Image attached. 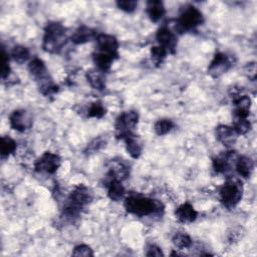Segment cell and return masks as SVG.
I'll use <instances>...</instances> for the list:
<instances>
[{"mask_svg":"<svg viewBox=\"0 0 257 257\" xmlns=\"http://www.w3.org/2000/svg\"><path fill=\"white\" fill-rule=\"evenodd\" d=\"M124 208L127 213L138 217L162 216L165 211V207L161 201L137 193H132L125 198Z\"/></svg>","mask_w":257,"mask_h":257,"instance_id":"6da1fadb","label":"cell"},{"mask_svg":"<svg viewBox=\"0 0 257 257\" xmlns=\"http://www.w3.org/2000/svg\"><path fill=\"white\" fill-rule=\"evenodd\" d=\"M66 39V28L59 22H49L44 29L42 48L49 53H59Z\"/></svg>","mask_w":257,"mask_h":257,"instance_id":"7a4b0ae2","label":"cell"},{"mask_svg":"<svg viewBox=\"0 0 257 257\" xmlns=\"http://www.w3.org/2000/svg\"><path fill=\"white\" fill-rule=\"evenodd\" d=\"M220 200L227 209H232L238 205L242 199L243 186L237 178H228L219 191Z\"/></svg>","mask_w":257,"mask_h":257,"instance_id":"3957f363","label":"cell"},{"mask_svg":"<svg viewBox=\"0 0 257 257\" xmlns=\"http://www.w3.org/2000/svg\"><path fill=\"white\" fill-rule=\"evenodd\" d=\"M204 22V17L202 12L193 5H187L182 10L178 20L176 29L183 33L195 29L197 26L201 25Z\"/></svg>","mask_w":257,"mask_h":257,"instance_id":"277c9868","label":"cell"},{"mask_svg":"<svg viewBox=\"0 0 257 257\" xmlns=\"http://www.w3.org/2000/svg\"><path fill=\"white\" fill-rule=\"evenodd\" d=\"M139 121V113L136 110H127L119 114L115 120V137L123 140L126 136L133 134Z\"/></svg>","mask_w":257,"mask_h":257,"instance_id":"5b68a950","label":"cell"},{"mask_svg":"<svg viewBox=\"0 0 257 257\" xmlns=\"http://www.w3.org/2000/svg\"><path fill=\"white\" fill-rule=\"evenodd\" d=\"M93 195L91 190L88 187L79 184L74 187V189L70 192L67 202L65 204H68L73 208L81 211L85 206L91 203Z\"/></svg>","mask_w":257,"mask_h":257,"instance_id":"8992f818","label":"cell"},{"mask_svg":"<svg viewBox=\"0 0 257 257\" xmlns=\"http://www.w3.org/2000/svg\"><path fill=\"white\" fill-rule=\"evenodd\" d=\"M61 165V159L58 155L45 152L34 163V169L36 172L45 174H54Z\"/></svg>","mask_w":257,"mask_h":257,"instance_id":"52a82bcc","label":"cell"},{"mask_svg":"<svg viewBox=\"0 0 257 257\" xmlns=\"http://www.w3.org/2000/svg\"><path fill=\"white\" fill-rule=\"evenodd\" d=\"M28 70L38 83V88L53 82L44 62L40 58H33L28 64Z\"/></svg>","mask_w":257,"mask_h":257,"instance_id":"ba28073f","label":"cell"},{"mask_svg":"<svg viewBox=\"0 0 257 257\" xmlns=\"http://www.w3.org/2000/svg\"><path fill=\"white\" fill-rule=\"evenodd\" d=\"M232 66L231 58L223 52H218L214 55L213 60L208 66V73L213 77L217 78L227 72Z\"/></svg>","mask_w":257,"mask_h":257,"instance_id":"9c48e42d","label":"cell"},{"mask_svg":"<svg viewBox=\"0 0 257 257\" xmlns=\"http://www.w3.org/2000/svg\"><path fill=\"white\" fill-rule=\"evenodd\" d=\"M96 44L99 52L118 58V41L114 36L104 33L98 34L96 36Z\"/></svg>","mask_w":257,"mask_h":257,"instance_id":"30bf717a","label":"cell"},{"mask_svg":"<svg viewBox=\"0 0 257 257\" xmlns=\"http://www.w3.org/2000/svg\"><path fill=\"white\" fill-rule=\"evenodd\" d=\"M156 39L159 42L160 46L165 48L168 53L175 54L176 53V47L178 44L177 36L174 32L170 30V28L163 26L161 27L156 34Z\"/></svg>","mask_w":257,"mask_h":257,"instance_id":"8fae6325","label":"cell"},{"mask_svg":"<svg viewBox=\"0 0 257 257\" xmlns=\"http://www.w3.org/2000/svg\"><path fill=\"white\" fill-rule=\"evenodd\" d=\"M10 125L18 132H25L32 126V117L24 109H16L9 116Z\"/></svg>","mask_w":257,"mask_h":257,"instance_id":"7c38bea8","label":"cell"},{"mask_svg":"<svg viewBox=\"0 0 257 257\" xmlns=\"http://www.w3.org/2000/svg\"><path fill=\"white\" fill-rule=\"evenodd\" d=\"M175 216L179 222L189 224L193 223L197 219L198 213L190 203L186 202L176 209Z\"/></svg>","mask_w":257,"mask_h":257,"instance_id":"4fadbf2b","label":"cell"},{"mask_svg":"<svg viewBox=\"0 0 257 257\" xmlns=\"http://www.w3.org/2000/svg\"><path fill=\"white\" fill-rule=\"evenodd\" d=\"M216 136L220 143L226 147H231L235 144L238 135L232 126L220 124L216 127Z\"/></svg>","mask_w":257,"mask_h":257,"instance_id":"5bb4252c","label":"cell"},{"mask_svg":"<svg viewBox=\"0 0 257 257\" xmlns=\"http://www.w3.org/2000/svg\"><path fill=\"white\" fill-rule=\"evenodd\" d=\"M130 174V167L122 161H111L109 171L107 173V180L115 179L118 181L124 180Z\"/></svg>","mask_w":257,"mask_h":257,"instance_id":"9a60e30c","label":"cell"},{"mask_svg":"<svg viewBox=\"0 0 257 257\" xmlns=\"http://www.w3.org/2000/svg\"><path fill=\"white\" fill-rule=\"evenodd\" d=\"M236 152L229 151L226 152V154L218 156L213 159V168L216 173L224 174L230 169V164L232 160H236L237 158Z\"/></svg>","mask_w":257,"mask_h":257,"instance_id":"2e32d148","label":"cell"},{"mask_svg":"<svg viewBox=\"0 0 257 257\" xmlns=\"http://www.w3.org/2000/svg\"><path fill=\"white\" fill-rule=\"evenodd\" d=\"M147 14L152 22H159L165 15L166 9L162 1L160 0H150L147 2L146 7Z\"/></svg>","mask_w":257,"mask_h":257,"instance_id":"e0dca14e","label":"cell"},{"mask_svg":"<svg viewBox=\"0 0 257 257\" xmlns=\"http://www.w3.org/2000/svg\"><path fill=\"white\" fill-rule=\"evenodd\" d=\"M94 37H96V32L94 29L85 25H81L75 29L70 39L74 44H83L90 41Z\"/></svg>","mask_w":257,"mask_h":257,"instance_id":"ac0fdd59","label":"cell"},{"mask_svg":"<svg viewBox=\"0 0 257 257\" xmlns=\"http://www.w3.org/2000/svg\"><path fill=\"white\" fill-rule=\"evenodd\" d=\"M106 188L108 198L114 202L120 201L125 194V190L121 184V181L115 179L106 180Z\"/></svg>","mask_w":257,"mask_h":257,"instance_id":"d6986e66","label":"cell"},{"mask_svg":"<svg viewBox=\"0 0 257 257\" xmlns=\"http://www.w3.org/2000/svg\"><path fill=\"white\" fill-rule=\"evenodd\" d=\"M123 141L125 142V149L126 152L130 154V156L134 159L140 158L142 151H143V145L138 136H136L134 133L126 136Z\"/></svg>","mask_w":257,"mask_h":257,"instance_id":"ffe728a7","label":"cell"},{"mask_svg":"<svg viewBox=\"0 0 257 257\" xmlns=\"http://www.w3.org/2000/svg\"><path fill=\"white\" fill-rule=\"evenodd\" d=\"M85 77L89 84L97 90H103L105 88V77L104 73L97 68L89 69L85 73Z\"/></svg>","mask_w":257,"mask_h":257,"instance_id":"44dd1931","label":"cell"},{"mask_svg":"<svg viewBox=\"0 0 257 257\" xmlns=\"http://www.w3.org/2000/svg\"><path fill=\"white\" fill-rule=\"evenodd\" d=\"M235 168H236L237 173L241 177L247 179V178H249L251 176V174L253 172L254 162L252 161L251 158L246 157V156H242V157L237 158L236 164H235Z\"/></svg>","mask_w":257,"mask_h":257,"instance_id":"7402d4cb","label":"cell"},{"mask_svg":"<svg viewBox=\"0 0 257 257\" xmlns=\"http://www.w3.org/2000/svg\"><path fill=\"white\" fill-rule=\"evenodd\" d=\"M92 59L94 64L96 65V68L100 71L107 72L110 69V66L112 64V62L116 59L115 57L109 55V54H105L102 52H94L92 54Z\"/></svg>","mask_w":257,"mask_h":257,"instance_id":"603a6c76","label":"cell"},{"mask_svg":"<svg viewBox=\"0 0 257 257\" xmlns=\"http://www.w3.org/2000/svg\"><path fill=\"white\" fill-rule=\"evenodd\" d=\"M16 143L13 139H11L8 136L2 137L0 143V153L2 159H5L9 157L11 154H13L16 151Z\"/></svg>","mask_w":257,"mask_h":257,"instance_id":"cb8c5ba5","label":"cell"},{"mask_svg":"<svg viewBox=\"0 0 257 257\" xmlns=\"http://www.w3.org/2000/svg\"><path fill=\"white\" fill-rule=\"evenodd\" d=\"M30 56V52L27 47L23 45H16L11 50V57L14 59V61L18 63H24L28 60Z\"/></svg>","mask_w":257,"mask_h":257,"instance_id":"d4e9b609","label":"cell"},{"mask_svg":"<svg viewBox=\"0 0 257 257\" xmlns=\"http://www.w3.org/2000/svg\"><path fill=\"white\" fill-rule=\"evenodd\" d=\"M173 244L175 245V247L179 248V249H187L190 248L193 244V241L191 239V237L184 233V232H178L174 235L173 239Z\"/></svg>","mask_w":257,"mask_h":257,"instance_id":"484cf974","label":"cell"},{"mask_svg":"<svg viewBox=\"0 0 257 257\" xmlns=\"http://www.w3.org/2000/svg\"><path fill=\"white\" fill-rule=\"evenodd\" d=\"M174 127V122L169 118H162L155 122L154 131L158 136H165L172 131Z\"/></svg>","mask_w":257,"mask_h":257,"instance_id":"4316f807","label":"cell"},{"mask_svg":"<svg viewBox=\"0 0 257 257\" xmlns=\"http://www.w3.org/2000/svg\"><path fill=\"white\" fill-rule=\"evenodd\" d=\"M106 143H107L106 139L103 138L102 136H99V137L93 139V140L86 146V148H85V150H84V153L90 155V154H93V153H95V152H98L99 150H101L102 148H104V147L106 146Z\"/></svg>","mask_w":257,"mask_h":257,"instance_id":"83f0119b","label":"cell"},{"mask_svg":"<svg viewBox=\"0 0 257 257\" xmlns=\"http://www.w3.org/2000/svg\"><path fill=\"white\" fill-rule=\"evenodd\" d=\"M105 107L103 106L101 101H94L90 104L88 110H87V116L88 117H96L101 118L105 114Z\"/></svg>","mask_w":257,"mask_h":257,"instance_id":"f1b7e54d","label":"cell"},{"mask_svg":"<svg viewBox=\"0 0 257 257\" xmlns=\"http://www.w3.org/2000/svg\"><path fill=\"white\" fill-rule=\"evenodd\" d=\"M232 127L238 136L246 135L251 130V122L247 118H235Z\"/></svg>","mask_w":257,"mask_h":257,"instance_id":"f546056e","label":"cell"},{"mask_svg":"<svg viewBox=\"0 0 257 257\" xmlns=\"http://www.w3.org/2000/svg\"><path fill=\"white\" fill-rule=\"evenodd\" d=\"M168 51L162 46H153L151 49V57L156 65H160L165 60Z\"/></svg>","mask_w":257,"mask_h":257,"instance_id":"4dcf8cb0","label":"cell"},{"mask_svg":"<svg viewBox=\"0 0 257 257\" xmlns=\"http://www.w3.org/2000/svg\"><path fill=\"white\" fill-rule=\"evenodd\" d=\"M116 6L126 13H132L137 9L138 2L135 0H118L116 1Z\"/></svg>","mask_w":257,"mask_h":257,"instance_id":"1f68e13d","label":"cell"},{"mask_svg":"<svg viewBox=\"0 0 257 257\" xmlns=\"http://www.w3.org/2000/svg\"><path fill=\"white\" fill-rule=\"evenodd\" d=\"M72 255L77 256V257H91V256H93V251L88 245L81 244V245H77L73 249Z\"/></svg>","mask_w":257,"mask_h":257,"instance_id":"d6a6232c","label":"cell"},{"mask_svg":"<svg viewBox=\"0 0 257 257\" xmlns=\"http://www.w3.org/2000/svg\"><path fill=\"white\" fill-rule=\"evenodd\" d=\"M2 73H1V77L3 80H5L10 72H11V68H10V65H9V57H8V54L5 52V49L4 47H2Z\"/></svg>","mask_w":257,"mask_h":257,"instance_id":"836d02e7","label":"cell"},{"mask_svg":"<svg viewBox=\"0 0 257 257\" xmlns=\"http://www.w3.org/2000/svg\"><path fill=\"white\" fill-rule=\"evenodd\" d=\"M146 255L147 256H157V257H160V256H164V253L162 251V249L155 245V244H151L148 249H147V252H146Z\"/></svg>","mask_w":257,"mask_h":257,"instance_id":"e575fe53","label":"cell"}]
</instances>
